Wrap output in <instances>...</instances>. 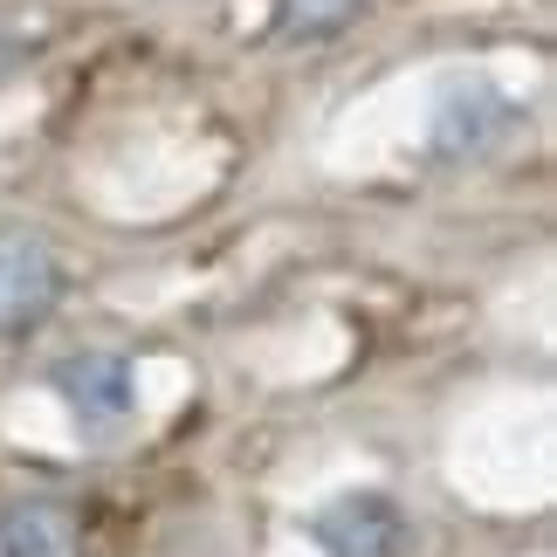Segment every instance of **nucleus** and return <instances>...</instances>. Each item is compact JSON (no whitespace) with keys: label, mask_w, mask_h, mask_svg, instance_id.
I'll return each mask as SVG.
<instances>
[{"label":"nucleus","mask_w":557,"mask_h":557,"mask_svg":"<svg viewBox=\"0 0 557 557\" xmlns=\"http://www.w3.org/2000/svg\"><path fill=\"white\" fill-rule=\"evenodd\" d=\"M324 557H406V517L385 496H345L317 517Z\"/></svg>","instance_id":"nucleus-1"},{"label":"nucleus","mask_w":557,"mask_h":557,"mask_svg":"<svg viewBox=\"0 0 557 557\" xmlns=\"http://www.w3.org/2000/svg\"><path fill=\"white\" fill-rule=\"evenodd\" d=\"M55 304V255L28 234H0V331H28Z\"/></svg>","instance_id":"nucleus-2"},{"label":"nucleus","mask_w":557,"mask_h":557,"mask_svg":"<svg viewBox=\"0 0 557 557\" xmlns=\"http://www.w3.org/2000/svg\"><path fill=\"white\" fill-rule=\"evenodd\" d=\"M55 385H62V399H70V413L83 426H117L124 413H132V366L111 358V351L70 358V366L55 372Z\"/></svg>","instance_id":"nucleus-3"},{"label":"nucleus","mask_w":557,"mask_h":557,"mask_svg":"<svg viewBox=\"0 0 557 557\" xmlns=\"http://www.w3.org/2000/svg\"><path fill=\"white\" fill-rule=\"evenodd\" d=\"M0 557H76V517L62 503H8L0 509Z\"/></svg>","instance_id":"nucleus-4"},{"label":"nucleus","mask_w":557,"mask_h":557,"mask_svg":"<svg viewBox=\"0 0 557 557\" xmlns=\"http://www.w3.org/2000/svg\"><path fill=\"white\" fill-rule=\"evenodd\" d=\"M351 8H358V0H289V21H296V28H337Z\"/></svg>","instance_id":"nucleus-5"}]
</instances>
